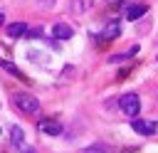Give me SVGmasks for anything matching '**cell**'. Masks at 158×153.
Listing matches in <instances>:
<instances>
[{"instance_id":"cell-1","label":"cell","mask_w":158,"mask_h":153,"mask_svg":"<svg viewBox=\"0 0 158 153\" xmlns=\"http://www.w3.org/2000/svg\"><path fill=\"white\" fill-rule=\"evenodd\" d=\"M12 104H15V109L22 111V114H35V111L40 109V101H37L32 94H27V91H15V94H12Z\"/></svg>"},{"instance_id":"cell-2","label":"cell","mask_w":158,"mask_h":153,"mask_svg":"<svg viewBox=\"0 0 158 153\" xmlns=\"http://www.w3.org/2000/svg\"><path fill=\"white\" fill-rule=\"evenodd\" d=\"M118 106H121V111H123L126 116L136 118V116H138V111H141V99H138V94H136V91H128V94H123V96L118 99Z\"/></svg>"},{"instance_id":"cell-3","label":"cell","mask_w":158,"mask_h":153,"mask_svg":"<svg viewBox=\"0 0 158 153\" xmlns=\"http://www.w3.org/2000/svg\"><path fill=\"white\" fill-rule=\"evenodd\" d=\"M131 128H133L136 133H141V136H153V133H158V123H156V121H146V118H133V121H131Z\"/></svg>"},{"instance_id":"cell-4","label":"cell","mask_w":158,"mask_h":153,"mask_svg":"<svg viewBox=\"0 0 158 153\" xmlns=\"http://www.w3.org/2000/svg\"><path fill=\"white\" fill-rule=\"evenodd\" d=\"M52 35H54V39H69V37L74 35V30H72L69 25H64V22H57V25L52 27Z\"/></svg>"},{"instance_id":"cell-5","label":"cell","mask_w":158,"mask_h":153,"mask_svg":"<svg viewBox=\"0 0 158 153\" xmlns=\"http://www.w3.org/2000/svg\"><path fill=\"white\" fill-rule=\"evenodd\" d=\"M121 35V25L118 22H109L106 27H104V32H101V39H114V37H118Z\"/></svg>"},{"instance_id":"cell-6","label":"cell","mask_w":158,"mask_h":153,"mask_svg":"<svg viewBox=\"0 0 158 153\" xmlns=\"http://www.w3.org/2000/svg\"><path fill=\"white\" fill-rule=\"evenodd\" d=\"M138 52V44H133V47H128V49H123V52H118V54H111L109 57V62L114 64V62H123V59H128V57H133Z\"/></svg>"},{"instance_id":"cell-7","label":"cell","mask_w":158,"mask_h":153,"mask_svg":"<svg viewBox=\"0 0 158 153\" xmlns=\"http://www.w3.org/2000/svg\"><path fill=\"white\" fill-rule=\"evenodd\" d=\"M146 5H128V10H126V17L128 20H138V17H143L146 15Z\"/></svg>"},{"instance_id":"cell-8","label":"cell","mask_w":158,"mask_h":153,"mask_svg":"<svg viewBox=\"0 0 158 153\" xmlns=\"http://www.w3.org/2000/svg\"><path fill=\"white\" fill-rule=\"evenodd\" d=\"M27 32V25L25 22H12V25H7V35L10 37H22Z\"/></svg>"},{"instance_id":"cell-9","label":"cell","mask_w":158,"mask_h":153,"mask_svg":"<svg viewBox=\"0 0 158 153\" xmlns=\"http://www.w3.org/2000/svg\"><path fill=\"white\" fill-rule=\"evenodd\" d=\"M40 128H42L44 133H49V136H59V133H62V126L54 123V121H44V123H40Z\"/></svg>"},{"instance_id":"cell-10","label":"cell","mask_w":158,"mask_h":153,"mask_svg":"<svg viewBox=\"0 0 158 153\" xmlns=\"http://www.w3.org/2000/svg\"><path fill=\"white\" fill-rule=\"evenodd\" d=\"M0 67H2L7 74H12V76H17V79H25V76H22V72H20V69H17L12 62H0Z\"/></svg>"},{"instance_id":"cell-11","label":"cell","mask_w":158,"mask_h":153,"mask_svg":"<svg viewBox=\"0 0 158 153\" xmlns=\"http://www.w3.org/2000/svg\"><path fill=\"white\" fill-rule=\"evenodd\" d=\"M10 136H12V146H20V143L25 141V133H22L20 126H12V128H10Z\"/></svg>"},{"instance_id":"cell-12","label":"cell","mask_w":158,"mask_h":153,"mask_svg":"<svg viewBox=\"0 0 158 153\" xmlns=\"http://www.w3.org/2000/svg\"><path fill=\"white\" fill-rule=\"evenodd\" d=\"M84 153H116V151H114V148H106V146H101V143H94V146L84 148Z\"/></svg>"},{"instance_id":"cell-13","label":"cell","mask_w":158,"mask_h":153,"mask_svg":"<svg viewBox=\"0 0 158 153\" xmlns=\"http://www.w3.org/2000/svg\"><path fill=\"white\" fill-rule=\"evenodd\" d=\"M25 35H30V37H42V30H27Z\"/></svg>"},{"instance_id":"cell-14","label":"cell","mask_w":158,"mask_h":153,"mask_svg":"<svg viewBox=\"0 0 158 153\" xmlns=\"http://www.w3.org/2000/svg\"><path fill=\"white\" fill-rule=\"evenodd\" d=\"M2 25H5V15L0 12V27H2Z\"/></svg>"},{"instance_id":"cell-15","label":"cell","mask_w":158,"mask_h":153,"mask_svg":"<svg viewBox=\"0 0 158 153\" xmlns=\"http://www.w3.org/2000/svg\"><path fill=\"white\" fill-rule=\"evenodd\" d=\"M109 2H111V5H116V2H121V0H109Z\"/></svg>"}]
</instances>
